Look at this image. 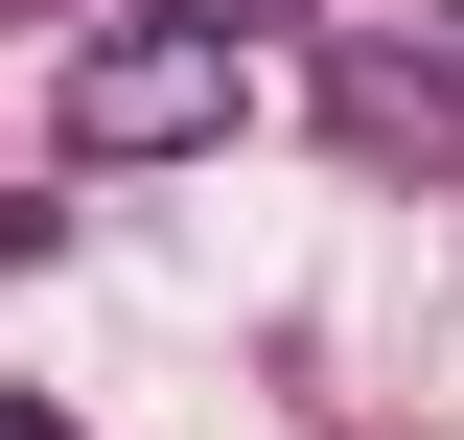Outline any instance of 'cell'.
I'll use <instances>...</instances> for the list:
<instances>
[{
    "label": "cell",
    "instance_id": "obj_2",
    "mask_svg": "<svg viewBox=\"0 0 464 440\" xmlns=\"http://www.w3.org/2000/svg\"><path fill=\"white\" fill-rule=\"evenodd\" d=\"M325 24V116L372 163H464V0H302Z\"/></svg>",
    "mask_w": 464,
    "mask_h": 440
},
{
    "label": "cell",
    "instance_id": "obj_1",
    "mask_svg": "<svg viewBox=\"0 0 464 440\" xmlns=\"http://www.w3.org/2000/svg\"><path fill=\"white\" fill-rule=\"evenodd\" d=\"M232 116H256V47L232 24H116V47H70V163H209Z\"/></svg>",
    "mask_w": 464,
    "mask_h": 440
},
{
    "label": "cell",
    "instance_id": "obj_3",
    "mask_svg": "<svg viewBox=\"0 0 464 440\" xmlns=\"http://www.w3.org/2000/svg\"><path fill=\"white\" fill-rule=\"evenodd\" d=\"M163 24H232V47H256V24H302V0H163Z\"/></svg>",
    "mask_w": 464,
    "mask_h": 440
},
{
    "label": "cell",
    "instance_id": "obj_4",
    "mask_svg": "<svg viewBox=\"0 0 464 440\" xmlns=\"http://www.w3.org/2000/svg\"><path fill=\"white\" fill-rule=\"evenodd\" d=\"M0 440H70V417H47V394H0Z\"/></svg>",
    "mask_w": 464,
    "mask_h": 440
}]
</instances>
